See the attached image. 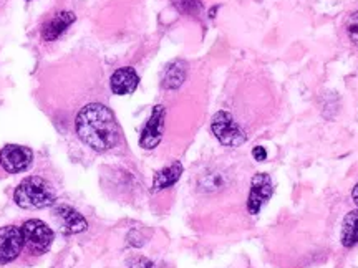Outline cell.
<instances>
[{
	"mask_svg": "<svg viewBox=\"0 0 358 268\" xmlns=\"http://www.w3.org/2000/svg\"><path fill=\"white\" fill-rule=\"evenodd\" d=\"M173 6L182 15L198 17L203 12V2L201 0H173Z\"/></svg>",
	"mask_w": 358,
	"mask_h": 268,
	"instance_id": "15",
	"label": "cell"
},
{
	"mask_svg": "<svg viewBox=\"0 0 358 268\" xmlns=\"http://www.w3.org/2000/svg\"><path fill=\"white\" fill-rule=\"evenodd\" d=\"M181 174H182V164L178 163V161L176 163H173L171 166L161 169V171L155 176L153 192H159L174 186L179 181V177H181Z\"/></svg>",
	"mask_w": 358,
	"mask_h": 268,
	"instance_id": "12",
	"label": "cell"
},
{
	"mask_svg": "<svg viewBox=\"0 0 358 268\" xmlns=\"http://www.w3.org/2000/svg\"><path fill=\"white\" fill-rule=\"evenodd\" d=\"M252 156H254V159L259 161V163H262V161H266V159H267V151H266V147L256 146V147H254V149H252Z\"/></svg>",
	"mask_w": 358,
	"mask_h": 268,
	"instance_id": "18",
	"label": "cell"
},
{
	"mask_svg": "<svg viewBox=\"0 0 358 268\" xmlns=\"http://www.w3.org/2000/svg\"><path fill=\"white\" fill-rule=\"evenodd\" d=\"M340 240H342L343 247H347V248L355 247V245L358 244V209L357 211L348 212L345 218H343Z\"/></svg>",
	"mask_w": 358,
	"mask_h": 268,
	"instance_id": "13",
	"label": "cell"
},
{
	"mask_svg": "<svg viewBox=\"0 0 358 268\" xmlns=\"http://www.w3.org/2000/svg\"><path fill=\"white\" fill-rule=\"evenodd\" d=\"M34 161L32 149L19 144H8L0 151V166L8 174H17L29 169Z\"/></svg>",
	"mask_w": 358,
	"mask_h": 268,
	"instance_id": "6",
	"label": "cell"
},
{
	"mask_svg": "<svg viewBox=\"0 0 358 268\" xmlns=\"http://www.w3.org/2000/svg\"><path fill=\"white\" fill-rule=\"evenodd\" d=\"M55 216L60 221L62 232L66 235L80 234V232L87 230L88 223L85 221V217L70 205H58L55 209Z\"/></svg>",
	"mask_w": 358,
	"mask_h": 268,
	"instance_id": "9",
	"label": "cell"
},
{
	"mask_svg": "<svg viewBox=\"0 0 358 268\" xmlns=\"http://www.w3.org/2000/svg\"><path fill=\"white\" fill-rule=\"evenodd\" d=\"M128 268H153V263L145 257H134L128 262Z\"/></svg>",
	"mask_w": 358,
	"mask_h": 268,
	"instance_id": "17",
	"label": "cell"
},
{
	"mask_svg": "<svg viewBox=\"0 0 358 268\" xmlns=\"http://www.w3.org/2000/svg\"><path fill=\"white\" fill-rule=\"evenodd\" d=\"M185 78H186V65L178 60L168 66L166 73H164L163 87L169 89L179 88L182 84V82H185Z\"/></svg>",
	"mask_w": 358,
	"mask_h": 268,
	"instance_id": "14",
	"label": "cell"
},
{
	"mask_svg": "<svg viewBox=\"0 0 358 268\" xmlns=\"http://www.w3.org/2000/svg\"><path fill=\"white\" fill-rule=\"evenodd\" d=\"M13 200L22 209H45L55 202V194L43 177L30 176L17 187Z\"/></svg>",
	"mask_w": 358,
	"mask_h": 268,
	"instance_id": "2",
	"label": "cell"
},
{
	"mask_svg": "<svg viewBox=\"0 0 358 268\" xmlns=\"http://www.w3.org/2000/svg\"><path fill=\"white\" fill-rule=\"evenodd\" d=\"M274 186H272V179L266 172H259L250 181V192L248 199V211L252 216L261 212L264 204L272 198Z\"/></svg>",
	"mask_w": 358,
	"mask_h": 268,
	"instance_id": "7",
	"label": "cell"
},
{
	"mask_svg": "<svg viewBox=\"0 0 358 268\" xmlns=\"http://www.w3.org/2000/svg\"><path fill=\"white\" fill-rule=\"evenodd\" d=\"M211 131L222 146L237 147L248 141V134L227 111H217L211 119Z\"/></svg>",
	"mask_w": 358,
	"mask_h": 268,
	"instance_id": "3",
	"label": "cell"
},
{
	"mask_svg": "<svg viewBox=\"0 0 358 268\" xmlns=\"http://www.w3.org/2000/svg\"><path fill=\"white\" fill-rule=\"evenodd\" d=\"M352 199H353V202H355V205L358 207V182H357L355 187H353V191H352Z\"/></svg>",
	"mask_w": 358,
	"mask_h": 268,
	"instance_id": "19",
	"label": "cell"
},
{
	"mask_svg": "<svg viewBox=\"0 0 358 268\" xmlns=\"http://www.w3.org/2000/svg\"><path fill=\"white\" fill-rule=\"evenodd\" d=\"M75 131L83 144L92 147L96 153L110 151L118 144L122 136V129L113 111L100 103H92L82 108L75 121Z\"/></svg>",
	"mask_w": 358,
	"mask_h": 268,
	"instance_id": "1",
	"label": "cell"
},
{
	"mask_svg": "<svg viewBox=\"0 0 358 268\" xmlns=\"http://www.w3.org/2000/svg\"><path fill=\"white\" fill-rule=\"evenodd\" d=\"M75 22V13L73 12H57L55 15H52V19L43 25L42 29V37L47 42H53L65 32L69 27Z\"/></svg>",
	"mask_w": 358,
	"mask_h": 268,
	"instance_id": "11",
	"label": "cell"
},
{
	"mask_svg": "<svg viewBox=\"0 0 358 268\" xmlns=\"http://www.w3.org/2000/svg\"><path fill=\"white\" fill-rule=\"evenodd\" d=\"M164 129V108L163 106H155L153 113H151L150 119H148L145 129H143L140 137V146L143 149H155L161 142Z\"/></svg>",
	"mask_w": 358,
	"mask_h": 268,
	"instance_id": "8",
	"label": "cell"
},
{
	"mask_svg": "<svg viewBox=\"0 0 358 268\" xmlns=\"http://www.w3.org/2000/svg\"><path fill=\"white\" fill-rule=\"evenodd\" d=\"M24 234L15 225L0 227V265L15 260L24 248Z\"/></svg>",
	"mask_w": 358,
	"mask_h": 268,
	"instance_id": "5",
	"label": "cell"
},
{
	"mask_svg": "<svg viewBox=\"0 0 358 268\" xmlns=\"http://www.w3.org/2000/svg\"><path fill=\"white\" fill-rule=\"evenodd\" d=\"M345 32L350 42L358 47V10L350 13L345 20Z\"/></svg>",
	"mask_w": 358,
	"mask_h": 268,
	"instance_id": "16",
	"label": "cell"
},
{
	"mask_svg": "<svg viewBox=\"0 0 358 268\" xmlns=\"http://www.w3.org/2000/svg\"><path fill=\"white\" fill-rule=\"evenodd\" d=\"M138 83H140V77H138V73L134 71V68H131V66L118 68L110 78L111 91L120 96L131 95L134 89L138 88Z\"/></svg>",
	"mask_w": 358,
	"mask_h": 268,
	"instance_id": "10",
	"label": "cell"
},
{
	"mask_svg": "<svg viewBox=\"0 0 358 268\" xmlns=\"http://www.w3.org/2000/svg\"><path fill=\"white\" fill-rule=\"evenodd\" d=\"M22 234H24V242L27 248L35 255H42L48 252L53 244V230L47 223L38 221V218H30L22 225Z\"/></svg>",
	"mask_w": 358,
	"mask_h": 268,
	"instance_id": "4",
	"label": "cell"
}]
</instances>
